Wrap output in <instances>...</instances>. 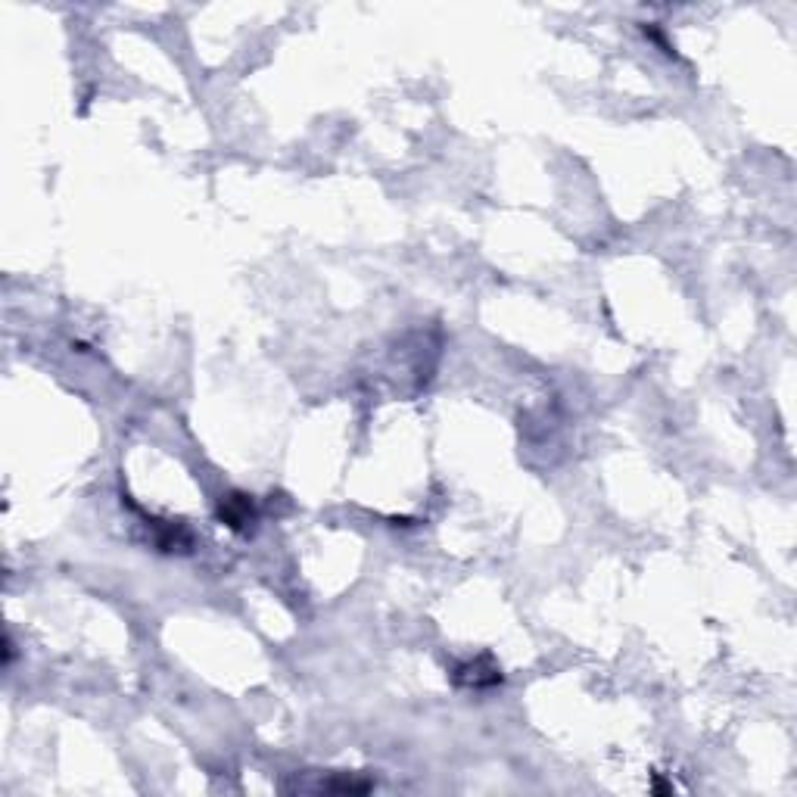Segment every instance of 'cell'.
Listing matches in <instances>:
<instances>
[{
	"mask_svg": "<svg viewBox=\"0 0 797 797\" xmlns=\"http://www.w3.org/2000/svg\"><path fill=\"white\" fill-rule=\"evenodd\" d=\"M218 520L234 533H246L256 524L253 496H246V492H237V489L228 492V496H222V502H218Z\"/></svg>",
	"mask_w": 797,
	"mask_h": 797,
	"instance_id": "obj_1",
	"label": "cell"
},
{
	"mask_svg": "<svg viewBox=\"0 0 797 797\" xmlns=\"http://www.w3.org/2000/svg\"><path fill=\"white\" fill-rule=\"evenodd\" d=\"M452 682L461 685V689H492V685L502 682V670L492 664V657L483 654V657H474V661H467L461 667H455L452 673Z\"/></svg>",
	"mask_w": 797,
	"mask_h": 797,
	"instance_id": "obj_2",
	"label": "cell"
}]
</instances>
